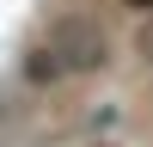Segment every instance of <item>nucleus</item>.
I'll use <instances>...</instances> for the list:
<instances>
[{"label":"nucleus","instance_id":"obj_2","mask_svg":"<svg viewBox=\"0 0 153 147\" xmlns=\"http://www.w3.org/2000/svg\"><path fill=\"white\" fill-rule=\"evenodd\" d=\"M135 6H153V0H135Z\"/></svg>","mask_w":153,"mask_h":147},{"label":"nucleus","instance_id":"obj_1","mask_svg":"<svg viewBox=\"0 0 153 147\" xmlns=\"http://www.w3.org/2000/svg\"><path fill=\"white\" fill-rule=\"evenodd\" d=\"M98 61H104V31L74 12V19L49 24V43H43V55L31 61V74L37 80H61V74H86V68H98Z\"/></svg>","mask_w":153,"mask_h":147}]
</instances>
